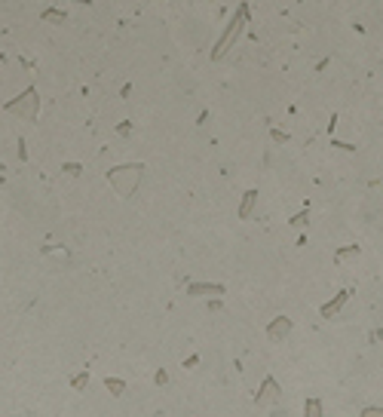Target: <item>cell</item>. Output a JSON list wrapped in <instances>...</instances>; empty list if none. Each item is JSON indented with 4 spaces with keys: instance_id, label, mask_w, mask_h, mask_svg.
<instances>
[{
    "instance_id": "cell-1",
    "label": "cell",
    "mask_w": 383,
    "mask_h": 417,
    "mask_svg": "<svg viewBox=\"0 0 383 417\" xmlns=\"http://www.w3.org/2000/svg\"><path fill=\"white\" fill-rule=\"evenodd\" d=\"M111 184L117 187L120 197H132L144 178V166L141 163H129V166H117V169H111Z\"/></svg>"
},
{
    "instance_id": "cell-2",
    "label": "cell",
    "mask_w": 383,
    "mask_h": 417,
    "mask_svg": "<svg viewBox=\"0 0 383 417\" xmlns=\"http://www.w3.org/2000/svg\"><path fill=\"white\" fill-rule=\"evenodd\" d=\"M7 108H10V114H25V117H31V120H34V117H37L40 102H37V92H34V89H25V92H22L19 99H13Z\"/></svg>"
},
{
    "instance_id": "cell-3",
    "label": "cell",
    "mask_w": 383,
    "mask_h": 417,
    "mask_svg": "<svg viewBox=\"0 0 383 417\" xmlns=\"http://www.w3.org/2000/svg\"><path fill=\"white\" fill-rule=\"evenodd\" d=\"M242 19H245V7H242V10H239V13H236V19H233V22H230V25H227V31H224V37H221V40H218V43H215V52H212V55H215V58H221V55H224V52H227V46H230V43H233V40H236V34H239V31H242Z\"/></svg>"
},
{
    "instance_id": "cell-4",
    "label": "cell",
    "mask_w": 383,
    "mask_h": 417,
    "mask_svg": "<svg viewBox=\"0 0 383 417\" xmlns=\"http://www.w3.org/2000/svg\"><path fill=\"white\" fill-rule=\"evenodd\" d=\"M292 331V319H285V316H279L270 328H267V338H273V341H279V338H285Z\"/></svg>"
},
{
    "instance_id": "cell-5",
    "label": "cell",
    "mask_w": 383,
    "mask_h": 417,
    "mask_svg": "<svg viewBox=\"0 0 383 417\" xmlns=\"http://www.w3.org/2000/svg\"><path fill=\"white\" fill-rule=\"evenodd\" d=\"M276 399H279V387H276V380H273V377H267V380H264V387H261L258 402H261V405H267V402H276Z\"/></svg>"
},
{
    "instance_id": "cell-6",
    "label": "cell",
    "mask_w": 383,
    "mask_h": 417,
    "mask_svg": "<svg viewBox=\"0 0 383 417\" xmlns=\"http://www.w3.org/2000/svg\"><path fill=\"white\" fill-rule=\"evenodd\" d=\"M221 285H190V295H221Z\"/></svg>"
},
{
    "instance_id": "cell-7",
    "label": "cell",
    "mask_w": 383,
    "mask_h": 417,
    "mask_svg": "<svg viewBox=\"0 0 383 417\" xmlns=\"http://www.w3.org/2000/svg\"><path fill=\"white\" fill-rule=\"evenodd\" d=\"M254 200H258V194H254V190H248V194L242 197V206H239V215H242V218H245V215L251 212V206H254Z\"/></svg>"
},
{
    "instance_id": "cell-8",
    "label": "cell",
    "mask_w": 383,
    "mask_h": 417,
    "mask_svg": "<svg viewBox=\"0 0 383 417\" xmlns=\"http://www.w3.org/2000/svg\"><path fill=\"white\" fill-rule=\"evenodd\" d=\"M307 417H322V405H319L316 399L307 402Z\"/></svg>"
},
{
    "instance_id": "cell-9",
    "label": "cell",
    "mask_w": 383,
    "mask_h": 417,
    "mask_svg": "<svg viewBox=\"0 0 383 417\" xmlns=\"http://www.w3.org/2000/svg\"><path fill=\"white\" fill-rule=\"evenodd\" d=\"M343 301H346V295H337V301H331V304H328V307H325L322 313H325V316H331V313H334V310H337V307H340Z\"/></svg>"
},
{
    "instance_id": "cell-10",
    "label": "cell",
    "mask_w": 383,
    "mask_h": 417,
    "mask_svg": "<svg viewBox=\"0 0 383 417\" xmlns=\"http://www.w3.org/2000/svg\"><path fill=\"white\" fill-rule=\"evenodd\" d=\"M108 390H111L114 396H120V393H123L126 387H123V380H114V377H108Z\"/></svg>"
},
{
    "instance_id": "cell-11",
    "label": "cell",
    "mask_w": 383,
    "mask_h": 417,
    "mask_svg": "<svg viewBox=\"0 0 383 417\" xmlns=\"http://www.w3.org/2000/svg\"><path fill=\"white\" fill-rule=\"evenodd\" d=\"M43 19H49V22H61V19H65V13H58V10H46V13H43Z\"/></svg>"
},
{
    "instance_id": "cell-12",
    "label": "cell",
    "mask_w": 383,
    "mask_h": 417,
    "mask_svg": "<svg viewBox=\"0 0 383 417\" xmlns=\"http://www.w3.org/2000/svg\"><path fill=\"white\" fill-rule=\"evenodd\" d=\"M362 417H383V408H365Z\"/></svg>"
},
{
    "instance_id": "cell-13",
    "label": "cell",
    "mask_w": 383,
    "mask_h": 417,
    "mask_svg": "<svg viewBox=\"0 0 383 417\" xmlns=\"http://www.w3.org/2000/svg\"><path fill=\"white\" fill-rule=\"evenodd\" d=\"M65 172H68V175H80V166H77V163H65Z\"/></svg>"
},
{
    "instance_id": "cell-14",
    "label": "cell",
    "mask_w": 383,
    "mask_h": 417,
    "mask_svg": "<svg viewBox=\"0 0 383 417\" xmlns=\"http://www.w3.org/2000/svg\"><path fill=\"white\" fill-rule=\"evenodd\" d=\"M74 387L83 390V387H86V374H77V377H74Z\"/></svg>"
}]
</instances>
